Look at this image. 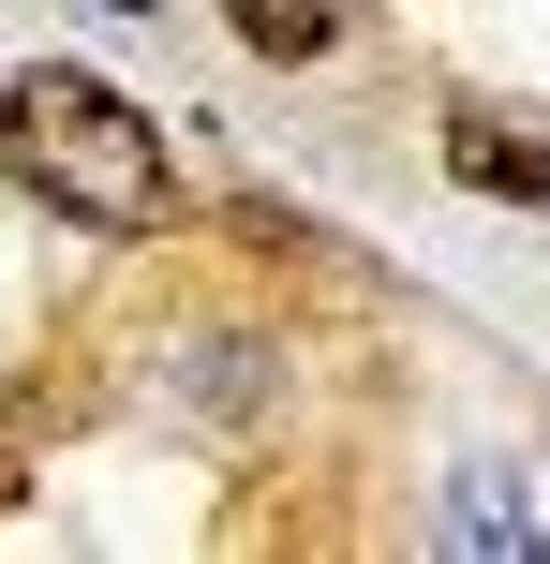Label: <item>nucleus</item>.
Here are the masks:
<instances>
[{
	"label": "nucleus",
	"mask_w": 550,
	"mask_h": 564,
	"mask_svg": "<svg viewBox=\"0 0 550 564\" xmlns=\"http://www.w3.org/2000/svg\"><path fill=\"white\" fill-rule=\"evenodd\" d=\"M343 15H357V0H224V30H238L254 59H327Z\"/></svg>",
	"instance_id": "3"
},
{
	"label": "nucleus",
	"mask_w": 550,
	"mask_h": 564,
	"mask_svg": "<svg viewBox=\"0 0 550 564\" xmlns=\"http://www.w3.org/2000/svg\"><path fill=\"white\" fill-rule=\"evenodd\" d=\"M462 535H476V550H536V520H521V506H506V490H492V476H476V490H462Z\"/></svg>",
	"instance_id": "4"
},
{
	"label": "nucleus",
	"mask_w": 550,
	"mask_h": 564,
	"mask_svg": "<svg viewBox=\"0 0 550 564\" xmlns=\"http://www.w3.org/2000/svg\"><path fill=\"white\" fill-rule=\"evenodd\" d=\"M105 15H149V0H105Z\"/></svg>",
	"instance_id": "5"
},
{
	"label": "nucleus",
	"mask_w": 550,
	"mask_h": 564,
	"mask_svg": "<svg viewBox=\"0 0 550 564\" xmlns=\"http://www.w3.org/2000/svg\"><path fill=\"white\" fill-rule=\"evenodd\" d=\"M446 164L476 178V194H550V134L521 119V134H506V119H446Z\"/></svg>",
	"instance_id": "2"
},
{
	"label": "nucleus",
	"mask_w": 550,
	"mask_h": 564,
	"mask_svg": "<svg viewBox=\"0 0 550 564\" xmlns=\"http://www.w3.org/2000/svg\"><path fill=\"white\" fill-rule=\"evenodd\" d=\"M0 149H15V178L60 224H89V238H149L164 224V134H149L105 75H75V59H30V75L0 89Z\"/></svg>",
	"instance_id": "1"
}]
</instances>
